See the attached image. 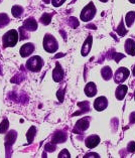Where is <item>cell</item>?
Returning a JSON list of instances; mask_svg holds the SVG:
<instances>
[{
    "label": "cell",
    "instance_id": "1",
    "mask_svg": "<svg viewBox=\"0 0 135 158\" xmlns=\"http://www.w3.org/2000/svg\"><path fill=\"white\" fill-rule=\"evenodd\" d=\"M18 32L16 30L11 29L9 31H7L2 38L3 47L4 48H12L18 41Z\"/></svg>",
    "mask_w": 135,
    "mask_h": 158
},
{
    "label": "cell",
    "instance_id": "2",
    "mask_svg": "<svg viewBox=\"0 0 135 158\" xmlns=\"http://www.w3.org/2000/svg\"><path fill=\"white\" fill-rule=\"evenodd\" d=\"M42 65H44V60L38 56L30 57V59L26 61V68H27V70H29L32 73L40 72L41 70Z\"/></svg>",
    "mask_w": 135,
    "mask_h": 158
},
{
    "label": "cell",
    "instance_id": "3",
    "mask_svg": "<svg viewBox=\"0 0 135 158\" xmlns=\"http://www.w3.org/2000/svg\"><path fill=\"white\" fill-rule=\"evenodd\" d=\"M44 48L48 52H56L59 48V44L56 37H53L51 34H45L44 37Z\"/></svg>",
    "mask_w": 135,
    "mask_h": 158
},
{
    "label": "cell",
    "instance_id": "4",
    "mask_svg": "<svg viewBox=\"0 0 135 158\" xmlns=\"http://www.w3.org/2000/svg\"><path fill=\"white\" fill-rule=\"evenodd\" d=\"M95 14H96V7L94 5V3L91 2L82 10L80 17L83 21L87 22V21H90L91 19H93Z\"/></svg>",
    "mask_w": 135,
    "mask_h": 158
},
{
    "label": "cell",
    "instance_id": "5",
    "mask_svg": "<svg viewBox=\"0 0 135 158\" xmlns=\"http://www.w3.org/2000/svg\"><path fill=\"white\" fill-rule=\"evenodd\" d=\"M129 74H130V72H129V70L127 68H124V67L119 68L118 70L115 72V75L113 76L115 83H116V84L123 83L124 81H126L127 79H128Z\"/></svg>",
    "mask_w": 135,
    "mask_h": 158
},
{
    "label": "cell",
    "instance_id": "6",
    "mask_svg": "<svg viewBox=\"0 0 135 158\" xmlns=\"http://www.w3.org/2000/svg\"><path fill=\"white\" fill-rule=\"evenodd\" d=\"M89 127V119L88 118H83L77 122L75 126L74 132L75 133H82L84 131H86Z\"/></svg>",
    "mask_w": 135,
    "mask_h": 158
},
{
    "label": "cell",
    "instance_id": "7",
    "mask_svg": "<svg viewBox=\"0 0 135 158\" xmlns=\"http://www.w3.org/2000/svg\"><path fill=\"white\" fill-rule=\"evenodd\" d=\"M108 106V100L106 97H104V96H102V97H99L95 100V102H94V108H95V110H97V111H103V110H105L106 108Z\"/></svg>",
    "mask_w": 135,
    "mask_h": 158
},
{
    "label": "cell",
    "instance_id": "8",
    "mask_svg": "<svg viewBox=\"0 0 135 158\" xmlns=\"http://www.w3.org/2000/svg\"><path fill=\"white\" fill-rule=\"evenodd\" d=\"M53 79L57 83L61 82L64 79V71H63V69H61V64L59 63H57L56 69L53 71Z\"/></svg>",
    "mask_w": 135,
    "mask_h": 158
},
{
    "label": "cell",
    "instance_id": "9",
    "mask_svg": "<svg viewBox=\"0 0 135 158\" xmlns=\"http://www.w3.org/2000/svg\"><path fill=\"white\" fill-rule=\"evenodd\" d=\"M34 51V44H25L20 48V56L22 57H27L30 56Z\"/></svg>",
    "mask_w": 135,
    "mask_h": 158
},
{
    "label": "cell",
    "instance_id": "10",
    "mask_svg": "<svg viewBox=\"0 0 135 158\" xmlns=\"http://www.w3.org/2000/svg\"><path fill=\"white\" fill-rule=\"evenodd\" d=\"M23 27L26 29V31H34V30L37 29V22L36 21L34 18H27L26 20L23 22Z\"/></svg>",
    "mask_w": 135,
    "mask_h": 158
},
{
    "label": "cell",
    "instance_id": "11",
    "mask_svg": "<svg viewBox=\"0 0 135 158\" xmlns=\"http://www.w3.org/2000/svg\"><path fill=\"white\" fill-rule=\"evenodd\" d=\"M99 143H100V137L97 136V135H91V136H89L86 139V142H85V144H86L88 148H95Z\"/></svg>",
    "mask_w": 135,
    "mask_h": 158
},
{
    "label": "cell",
    "instance_id": "12",
    "mask_svg": "<svg viewBox=\"0 0 135 158\" xmlns=\"http://www.w3.org/2000/svg\"><path fill=\"white\" fill-rule=\"evenodd\" d=\"M127 91H128V87L125 85H119L115 92V97L117 100H123L127 94Z\"/></svg>",
    "mask_w": 135,
    "mask_h": 158
},
{
    "label": "cell",
    "instance_id": "13",
    "mask_svg": "<svg viewBox=\"0 0 135 158\" xmlns=\"http://www.w3.org/2000/svg\"><path fill=\"white\" fill-rule=\"evenodd\" d=\"M125 52L130 56H135V41L132 38H128L125 41V45H124Z\"/></svg>",
    "mask_w": 135,
    "mask_h": 158
},
{
    "label": "cell",
    "instance_id": "14",
    "mask_svg": "<svg viewBox=\"0 0 135 158\" xmlns=\"http://www.w3.org/2000/svg\"><path fill=\"white\" fill-rule=\"evenodd\" d=\"M85 94L88 97H94V96L97 94V87H96V85L94 83H88L86 85V87H85Z\"/></svg>",
    "mask_w": 135,
    "mask_h": 158
},
{
    "label": "cell",
    "instance_id": "15",
    "mask_svg": "<svg viewBox=\"0 0 135 158\" xmlns=\"http://www.w3.org/2000/svg\"><path fill=\"white\" fill-rule=\"evenodd\" d=\"M92 40H93V37H92L91 35L88 36L87 40H85L83 47H82V52H81V53H82L83 56H88V53L90 52V49L92 48Z\"/></svg>",
    "mask_w": 135,
    "mask_h": 158
},
{
    "label": "cell",
    "instance_id": "16",
    "mask_svg": "<svg viewBox=\"0 0 135 158\" xmlns=\"http://www.w3.org/2000/svg\"><path fill=\"white\" fill-rule=\"evenodd\" d=\"M67 139V134L64 132H57L53 137V143H63Z\"/></svg>",
    "mask_w": 135,
    "mask_h": 158
},
{
    "label": "cell",
    "instance_id": "17",
    "mask_svg": "<svg viewBox=\"0 0 135 158\" xmlns=\"http://www.w3.org/2000/svg\"><path fill=\"white\" fill-rule=\"evenodd\" d=\"M101 76L105 81H109L113 77V73L110 67H104L101 70Z\"/></svg>",
    "mask_w": 135,
    "mask_h": 158
},
{
    "label": "cell",
    "instance_id": "18",
    "mask_svg": "<svg viewBox=\"0 0 135 158\" xmlns=\"http://www.w3.org/2000/svg\"><path fill=\"white\" fill-rule=\"evenodd\" d=\"M134 21H135V12L134 11H129L125 16V22L127 27H131L132 24L134 23Z\"/></svg>",
    "mask_w": 135,
    "mask_h": 158
},
{
    "label": "cell",
    "instance_id": "19",
    "mask_svg": "<svg viewBox=\"0 0 135 158\" xmlns=\"http://www.w3.org/2000/svg\"><path fill=\"white\" fill-rule=\"evenodd\" d=\"M11 12H12V15L14 17L18 18L21 16L22 13H23V8L19 5H14L12 7V9H11Z\"/></svg>",
    "mask_w": 135,
    "mask_h": 158
},
{
    "label": "cell",
    "instance_id": "20",
    "mask_svg": "<svg viewBox=\"0 0 135 158\" xmlns=\"http://www.w3.org/2000/svg\"><path fill=\"white\" fill-rule=\"evenodd\" d=\"M16 138V132L15 131H10V132L7 134L6 136V139H5V143L6 145H11L13 144V142Z\"/></svg>",
    "mask_w": 135,
    "mask_h": 158
},
{
    "label": "cell",
    "instance_id": "21",
    "mask_svg": "<svg viewBox=\"0 0 135 158\" xmlns=\"http://www.w3.org/2000/svg\"><path fill=\"white\" fill-rule=\"evenodd\" d=\"M9 21H10V19L8 17V15L5 13H0V28L6 26L9 23Z\"/></svg>",
    "mask_w": 135,
    "mask_h": 158
},
{
    "label": "cell",
    "instance_id": "22",
    "mask_svg": "<svg viewBox=\"0 0 135 158\" xmlns=\"http://www.w3.org/2000/svg\"><path fill=\"white\" fill-rule=\"evenodd\" d=\"M51 21H52V14H49V13H44L40 17V22L44 25L49 24L51 23Z\"/></svg>",
    "mask_w": 135,
    "mask_h": 158
},
{
    "label": "cell",
    "instance_id": "23",
    "mask_svg": "<svg viewBox=\"0 0 135 158\" xmlns=\"http://www.w3.org/2000/svg\"><path fill=\"white\" fill-rule=\"evenodd\" d=\"M116 31L118 33V35H120V36H124L125 35V33L127 32V30H126L125 26H124V21H123V20L120 22V24H119L118 28L116 29Z\"/></svg>",
    "mask_w": 135,
    "mask_h": 158
},
{
    "label": "cell",
    "instance_id": "24",
    "mask_svg": "<svg viewBox=\"0 0 135 158\" xmlns=\"http://www.w3.org/2000/svg\"><path fill=\"white\" fill-rule=\"evenodd\" d=\"M36 127H30V129L28 130V132H27V134H26V137H27V140H28V142L30 143V142H32V140H33V138H34V136H36Z\"/></svg>",
    "mask_w": 135,
    "mask_h": 158
},
{
    "label": "cell",
    "instance_id": "25",
    "mask_svg": "<svg viewBox=\"0 0 135 158\" xmlns=\"http://www.w3.org/2000/svg\"><path fill=\"white\" fill-rule=\"evenodd\" d=\"M8 127H9V122L7 119H4L2 121V123L0 124V133H5L7 130H8Z\"/></svg>",
    "mask_w": 135,
    "mask_h": 158
},
{
    "label": "cell",
    "instance_id": "26",
    "mask_svg": "<svg viewBox=\"0 0 135 158\" xmlns=\"http://www.w3.org/2000/svg\"><path fill=\"white\" fill-rule=\"evenodd\" d=\"M69 24H70L73 28H76L79 26V21L78 19L75 18V17H71L70 19H69Z\"/></svg>",
    "mask_w": 135,
    "mask_h": 158
},
{
    "label": "cell",
    "instance_id": "27",
    "mask_svg": "<svg viewBox=\"0 0 135 158\" xmlns=\"http://www.w3.org/2000/svg\"><path fill=\"white\" fill-rule=\"evenodd\" d=\"M125 56L124 55H122V53H117V52H113V56H112L111 57L112 59H114L115 60V61H120V60L121 59H123V57H124Z\"/></svg>",
    "mask_w": 135,
    "mask_h": 158
},
{
    "label": "cell",
    "instance_id": "28",
    "mask_svg": "<svg viewBox=\"0 0 135 158\" xmlns=\"http://www.w3.org/2000/svg\"><path fill=\"white\" fill-rule=\"evenodd\" d=\"M25 28L22 26V27H20L19 28V33H20V35H22L19 40H24V38H26V37H28V34H27V32H25Z\"/></svg>",
    "mask_w": 135,
    "mask_h": 158
},
{
    "label": "cell",
    "instance_id": "29",
    "mask_svg": "<svg viewBox=\"0 0 135 158\" xmlns=\"http://www.w3.org/2000/svg\"><path fill=\"white\" fill-rule=\"evenodd\" d=\"M127 150H128L129 152H134L135 151V142L134 141H131L130 143L128 144V146H127Z\"/></svg>",
    "mask_w": 135,
    "mask_h": 158
},
{
    "label": "cell",
    "instance_id": "30",
    "mask_svg": "<svg viewBox=\"0 0 135 158\" xmlns=\"http://www.w3.org/2000/svg\"><path fill=\"white\" fill-rule=\"evenodd\" d=\"M59 157L60 158H65V157H71L70 156V153H69V151H68V150L67 149H64L63 150V151H61L60 154H59Z\"/></svg>",
    "mask_w": 135,
    "mask_h": 158
},
{
    "label": "cell",
    "instance_id": "31",
    "mask_svg": "<svg viewBox=\"0 0 135 158\" xmlns=\"http://www.w3.org/2000/svg\"><path fill=\"white\" fill-rule=\"evenodd\" d=\"M65 1V0H52V4L55 7H59L61 6L63 3Z\"/></svg>",
    "mask_w": 135,
    "mask_h": 158
},
{
    "label": "cell",
    "instance_id": "32",
    "mask_svg": "<svg viewBox=\"0 0 135 158\" xmlns=\"http://www.w3.org/2000/svg\"><path fill=\"white\" fill-rule=\"evenodd\" d=\"M45 149H47V151H55L56 146L52 145V144H47V145H45Z\"/></svg>",
    "mask_w": 135,
    "mask_h": 158
},
{
    "label": "cell",
    "instance_id": "33",
    "mask_svg": "<svg viewBox=\"0 0 135 158\" xmlns=\"http://www.w3.org/2000/svg\"><path fill=\"white\" fill-rule=\"evenodd\" d=\"M135 123V112L131 113L130 115V124H134Z\"/></svg>",
    "mask_w": 135,
    "mask_h": 158
},
{
    "label": "cell",
    "instance_id": "34",
    "mask_svg": "<svg viewBox=\"0 0 135 158\" xmlns=\"http://www.w3.org/2000/svg\"><path fill=\"white\" fill-rule=\"evenodd\" d=\"M85 157H99V155L97 153H88Z\"/></svg>",
    "mask_w": 135,
    "mask_h": 158
},
{
    "label": "cell",
    "instance_id": "35",
    "mask_svg": "<svg viewBox=\"0 0 135 158\" xmlns=\"http://www.w3.org/2000/svg\"><path fill=\"white\" fill-rule=\"evenodd\" d=\"M44 2H45V3H49V2H51V0H44Z\"/></svg>",
    "mask_w": 135,
    "mask_h": 158
},
{
    "label": "cell",
    "instance_id": "36",
    "mask_svg": "<svg viewBox=\"0 0 135 158\" xmlns=\"http://www.w3.org/2000/svg\"><path fill=\"white\" fill-rule=\"evenodd\" d=\"M131 3H135V0H129Z\"/></svg>",
    "mask_w": 135,
    "mask_h": 158
},
{
    "label": "cell",
    "instance_id": "37",
    "mask_svg": "<svg viewBox=\"0 0 135 158\" xmlns=\"http://www.w3.org/2000/svg\"><path fill=\"white\" fill-rule=\"evenodd\" d=\"M100 1H101V2H107L108 0H100Z\"/></svg>",
    "mask_w": 135,
    "mask_h": 158
},
{
    "label": "cell",
    "instance_id": "38",
    "mask_svg": "<svg viewBox=\"0 0 135 158\" xmlns=\"http://www.w3.org/2000/svg\"><path fill=\"white\" fill-rule=\"evenodd\" d=\"M133 75L135 76V67L133 68Z\"/></svg>",
    "mask_w": 135,
    "mask_h": 158
},
{
    "label": "cell",
    "instance_id": "39",
    "mask_svg": "<svg viewBox=\"0 0 135 158\" xmlns=\"http://www.w3.org/2000/svg\"><path fill=\"white\" fill-rule=\"evenodd\" d=\"M134 100H135V92H134Z\"/></svg>",
    "mask_w": 135,
    "mask_h": 158
},
{
    "label": "cell",
    "instance_id": "40",
    "mask_svg": "<svg viewBox=\"0 0 135 158\" xmlns=\"http://www.w3.org/2000/svg\"><path fill=\"white\" fill-rule=\"evenodd\" d=\"M0 2H1V0H0Z\"/></svg>",
    "mask_w": 135,
    "mask_h": 158
}]
</instances>
